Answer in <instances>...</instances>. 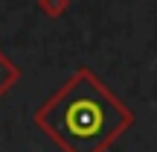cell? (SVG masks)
<instances>
[{"mask_svg": "<svg viewBox=\"0 0 157 152\" xmlns=\"http://www.w3.org/2000/svg\"><path fill=\"white\" fill-rule=\"evenodd\" d=\"M131 123V108L90 68H78L35 111V126L64 152H105Z\"/></svg>", "mask_w": 157, "mask_h": 152, "instance_id": "6da1fadb", "label": "cell"}, {"mask_svg": "<svg viewBox=\"0 0 157 152\" xmlns=\"http://www.w3.org/2000/svg\"><path fill=\"white\" fill-rule=\"evenodd\" d=\"M15 82H17V68L3 56V53H0V97H3V91L12 88Z\"/></svg>", "mask_w": 157, "mask_h": 152, "instance_id": "7a4b0ae2", "label": "cell"}, {"mask_svg": "<svg viewBox=\"0 0 157 152\" xmlns=\"http://www.w3.org/2000/svg\"><path fill=\"white\" fill-rule=\"evenodd\" d=\"M64 6H67V0H41V9H44L47 15H61Z\"/></svg>", "mask_w": 157, "mask_h": 152, "instance_id": "3957f363", "label": "cell"}]
</instances>
